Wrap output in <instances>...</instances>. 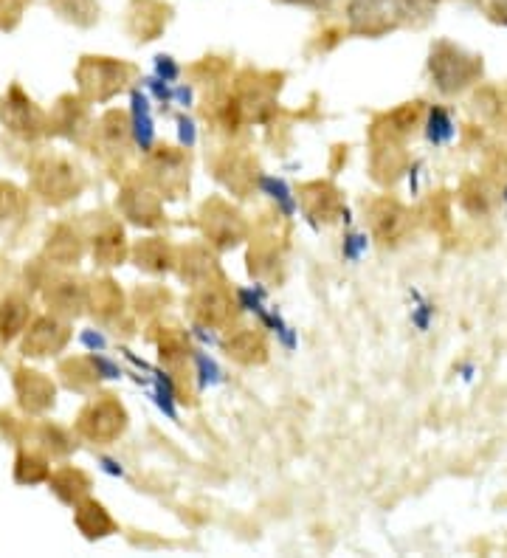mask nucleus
Here are the masks:
<instances>
[{
  "instance_id": "obj_37",
  "label": "nucleus",
  "mask_w": 507,
  "mask_h": 558,
  "mask_svg": "<svg viewBox=\"0 0 507 558\" xmlns=\"http://www.w3.org/2000/svg\"><path fill=\"white\" fill-rule=\"evenodd\" d=\"M491 12L496 20H502L507 26V0H491Z\"/></svg>"
},
{
  "instance_id": "obj_36",
  "label": "nucleus",
  "mask_w": 507,
  "mask_h": 558,
  "mask_svg": "<svg viewBox=\"0 0 507 558\" xmlns=\"http://www.w3.org/2000/svg\"><path fill=\"white\" fill-rule=\"evenodd\" d=\"M158 74H161V77L172 79L175 74H178V68H175V65L169 62V57H158Z\"/></svg>"
},
{
  "instance_id": "obj_20",
  "label": "nucleus",
  "mask_w": 507,
  "mask_h": 558,
  "mask_svg": "<svg viewBox=\"0 0 507 558\" xmlns=\"http://www.w3.org/2000/svg\"><path fill=\"white\" fill-rule=\"evenodd\" d=\"M130 254L127 237H124L122 226L110 223L102 232L93 237V260L99 265H122Z\"/></svg>"
},
{
  "instance_id": "obj_16",
  "label": "nucleus",
  "mask_w": 507,
  "mask_h": 558,
  "mask_svg": "<svg viewBox=\"0 0 507 558\" xmlns=\"http://www.w3.org/2000/svg\"><path fill=\"white\" fill-rule=\"evenodd\" d=\"M178 274L184 282L189 285H206V282H217L220 279V271H217V263L215 257L206 251V248H186L184 254H181V260H178Z\"/></svg>"
},
{
  "instance_id": "obj_26",
  "label": "nucleus",
  "mask_w": 507,
  "mask_h": 558,
  "mask_svg": "<svg viewBox=\"0 0 507 558\" xmlns=\"http://www.w3.org/2000/svg\"><path fill=\"white\" fill-rule=\"evenodd\" d=\"M29 325V302H23L20 296H9L0 305V339L12 341L17 333H23Z\"/></svg>"
},
{
  "instance_id": "obj_10",
  "label": "nucleus",
  "mask_w": 507,
  "mask_h": 558,
  "mask_svg": "<svg viewBox=\"0 0 507 558\" xmlns=\"http://www.w3.org/2000/svg\"><path fill=\"white\" fill-rule=\"evenodd\" d=\"M119 209L127 220H133L136 226H144V229H153L164 220V206H161V198L158 192L150 189V186L141 184H127L119 195Z\"/></svg>"
},
{
  "instance_id": "obj_2",
  "label": "nucleus",
  "mask_w": 507,
  "mask_h": 558,
  "mask_svg": "<svg viewBox=\"0 0 507 558\" xmlns=\"http://www.w3.org/2000/svg\"><path fill=\"white\" fill-rule=\"evenodd\" d=\"M133 68L113 57H82L77 65L79 93L88 102H110L119 91H124Z\"/></svg>"
},
{
  "instance_id": "obj_30",
  "label": "nucleus",
  "mask_w": 507,
  "mask_h": 558,
  "mask_svg": "<svg viewBox=\"0 0 507 558\" xmlns=\"http://www.w3.org/2000/svg\"><path fill=\"white\" fill-rule=\"evenodd\" d=\"M155 341H158V356H161V361H167L169 367H172V364H186V358H189V344H186V339L175 327H164L161 336Z\"/></svg>"
},
{
  "instance_id": "obj_27",
  "label": "nucleus",
  "mask_w": 507,
  "mask_h": 558,
  "mask_svg": "<svg viewBox=\"0 0 507 558\" xmlns=\"http://www.w3.org/2000/svg\"><path fill=\"white\" fill-rule=\"evenodd\" d=\"M51 6L57 9V15L74 26L88 29L99 20V3L96 0H51Z\"/></svg>"
},
{
  "instance_id": "obj_13",
  "label": "nucleus",
  "mask_w": 507,
  "mask_h": 558,
  "mask_svg": "<svg viewBox=\"0 0 507 558\" xmlns=\"http://www.w3.org/2000/svg\"><path fill=\"white\" fill-rule=\"evenodd\" d=\"M369 226H372V234L378 240L395 243L409 229V212L398 201L381 198V201H375L369 206Z\"/></svg>"
},
{
  "instance_id": "obj_1",
  "label": "nucleus",
  "mask_w": 507,
  "mask_h": 558,
  "mask_svg": "<svg viewBox=\"0 0 507 558\" xmlns=\"http://www.w3.org/2000/svg\"><path fill=\"white\" fill-rule=\"evenodd\" d=\"M429 71L437 91L454 96V93L465 91L468 85H474L482 77V57L465 51L462 46H454L448 40H440L431 48Z\"/></svg>"
},
{
  "instance_id": "obj_12",
  "label": "nucleus",
  "mask_w": 507,
  "mask_h": 558,
  "mask_svg": "<svg viewBox=\"0 0 507 558\" xmlns=\"http://www.w3.org/2000/svg\"><path fill=\"white\" fill-rule=\"evenodd\" d=\"M15 392L20 406L31 412V415H43L54 406V395L57 389L51 384V378H46L43 372L37 370H17L15 372Z\"/></svg>"
},
{
  "instance_id": "obj_21",
  "label": "nucleus",
  "mask_w": 507,
  "mask_h": 558,
  "mask_svg": "<svg viewBox=\"0 0 507 558\" xmlns=\"http://www.w3.org/2000/svg\"><path fill=\"white\" fill-rule=\"evenodd\" d=\"M133 260L139 268L150 271V274H164L172 265L178 263L175 260V251L169 248V243H164L161 237H147L141 240L139 246L133 248Z\"/></svg>"
},
{
  "instance_id": "obj_4",
  "label": "nucleus",
  "mask_w": 507,
  "mask_h": 558,
  "mask_svg": "<svg viewBox=\"0 0 507 558\" xmlns=\"http://www.w3.org/2000/svg\"><path fill=\"white\" fill-rule=\"evenodd\" d=\"M31 172H34L31 175L34 192L48 203H65L77 198L82 192V184H85L77 167L65 158H43L34 164Z\"/></svg>"
},
{
  "instance_id": "obj_6",
  "label": "nucleus",
  "mask_w": 507,
  "mask_h": 558,
  "mask_svg": "<svg viewBox=\"0 0 507 558\" xmlns=\"http://www.w3.org/2000/svg\"><path fill=\"white\" fill-rule=\"evenodd\" d=\"M200 229L215 248H231L240 240H246L248 223L231 203L215 198V201L203 203L200 209Z\"/></svg>"
},
{
  "instance_id": "obj_29",
  "label": "nucleus",
  "mask_w": 507,
  "mask_h": 558,
  "mask_svg": "<svg viewBox=\"0 0 507 558\" xmlns=\"http://www.w3.org/2000/svg\"><path fill=\"white\" fill-rule=\"evenodd\" d=\"M60 375L62 381L71 389H77V392H85V389H91L93 384L99 381V372H96L93 358L91 361H82V358H77V361H65L60 367Z\"/></svg>"
},
{
  "instance_id": "obj_19",
  "label": "nucleus",
  "mask_w": 507,
  "mask_h": 558,
  "mask_svg": "<svg viewBox=\"0 0 507 558\" xmlns=\"http://www.w3.org/2000/svg\"><path fill=\"white\" fill-rule=\"evenodd\" d=\"M88 308L93 310V316H99L102 322H113L119 319L124 310V296L122 288L113 279H99L88 288Z\"/></svg>"
},
{
  "instance_id": "obj_34",
  "label": "nucleus",
  "mask_w": 507,
  "mask_h": 558,
  "mask_svg": "<svg viewBox=\"0 0 507 558\" xmlns=\"http://www.w3.org/2000/svg\"><path fill=\"white\" fill-rule=\"evenodd\" d=\"M451 133H454V127H451V119H448L446 110L434 108L429 116V139L434 144H440V141H448L451 139Z\"/></svg>"
},
{
  "instance_id": "obj_17",
  "label": "nucleus",
  "mask_w": 507,
  "mask_h": 558,
  "mask_svg": "<svg viewBox=\"0 0 507 558\" xmlns=\"http://www.w3.org/2000/svg\"><path fill=\"white\" fill-rule=\"evenodd\" d=\"M74 522H77L79 533H85L88 539H105L116 530L113 516L96 499H79L74 505Z\"/></svg>"
},
{
  "instance_id": "obj_14",
  "label": "nucleus",
  "mask_w": 507,
  "mask_h": 558,
  "mask_svg": "<svg viewBox=\"0 0 507 558\" xmlns=\"http://www.w3.org/2000/svg\"><path fill=\"white\" fill-rule=\"evenodd\" d=\"M226 353L243 367H260L268 361V341L257 330H237L226 339Z\"/></svg>"
},
{
  "instance_id": "obj_38",
  "label": "nucleus",
  "mask_w": 507,
  "mask_h": 558,
  "mask_svg": "<svg viewBox=\"0 0 507 558\" xmlns=\"http://www.w3.org/2000/svg\"><path fill=\"white\" fill-rule=\"evenodd\" d=\"M93 364H96V372H105V378H116L119 372H116V367L113 364H108L105 358H93Z\"/></svg>"
},
{
  "instance_id": "obj_8",
  "label": "nucleus",
  "mask_w": 507,
  "mask_h": 558,
  "mask_svg": "<svg viewBox=\"0 0 507 558\" xmlns=\"http://www.w3.org/2000/svg\"><path fill=\"white\" fill-rule=\"evenodd\" d=\"M71 339V330L57 316H40L34 319L31 327L26 330L23 339V356L29 358H48L57 356L65 350V344Z\"/></svg>"
},
{
  "instance_id": "obj_9",
  "label": "nucleus",
  "mask_w": 507,
  "mask_h": 558,
  "mask_svg": "<svg viewBox=\"0 0 507 558\" xmlns=\"http://www.w3.org/2000/svg\"><path fill=\"white\" fill-rule=\"evenodd\" d=\"M189 308H192L200 325L223 327L231 322L237 305H234V299L226 288H220L217 282H206V285L195 288V294L189 299Z\"/></svg>"
},
{
  "instance_id": "obj_15",
  "label": "nucleus",
  "mask_w": 507,
  "mask_h": 558,
  "mask_svg": "<svg viewBox=\"0 0 507 558\" xmlns=\"http://www.w3.org/2000/svg\"><path fill=\"white\" fill-rule=\"evenodd\" d=\"M169 9L158 0H133L130 9V29L139 40H153L167 26Z\"/></svg>"
},
{
  "instance_id": "obj_7",
  "label": "nucleus",
  "mask_w": 507,
  "mask_h": 558,
  "mask_svg": "<svg viewBox=\"0 0 507 558\" xmlns=\"http://www.w3.org/2000/svg\"><path fill=\"white\" fill-rule=\"evenodd\" d=\"M0 122L20 139H37L46 130V113L20 91V85H12L0 102Z\"/></svg>"
},
{
  "instance_id": "obj_25",
  "label": "nucleus",
  "mask_w": 507,
  "mask_h": 558,
  "mask_svg": "<svg viewBox=\"0 0 507 558\" xmlns=\"http://www.w3.org/2000/svg\"><path fill=\"white\" fill-rule=\"evenodd\" d=\"M217 178L229 186L231 192L243 195V192H248V189L254 186L257 172H254V167H251V161H248V158H240V155H226V158L217 164Z\"/></svg>"
},
{
  "instance_id": "obj_35",
  "label": "nucleus",
  "mask_w": 507,
  "mask_h": 558,
  "mask_svg": "<svg viewBox=\"0 0 507 558\" xmlns=\"http://www.w3.org/2000/svg\"><path fill=\"white\" fill-rule=\"evenodd\" d=\"M282 3H291V6H302V9H316V12H324L330 9L333 0H282Z\"/></svg>"
},
{
  "instance_id": "obj_5",
  "label": "nucleus",
  "mask_w": 507,
  "mask_h": 558,
  "mask_svg": "<svg viewBox=\"0 0 507 558\" xmlns=\"http://www.w3.org/2000/svg\"><path fill=\"white\" fill-rule=\"evenodd\" d=\"M403 23L400 0H350L347 26L358 37H384Z\"/></svg>"
},
{
  "instance_id": "obj_28",
  "label": "nucleus",
  "mask_w": 507,
  "mask_h": 558,
  "mask_svg": "<svg viewBox=\"0 0 507 558\" xmlns=\"http://www.w3.org/2000/svg\"><path fill=\"white\" fill-rule=\"evenodd\" d=\"M99 139L108 150H124L130 141V119L119 110L105 113V119L99 122Z\"/></svg>"
},
{
  "instance_id": "obj_11",
  "label": "nucleus",
  "mask_w": 507,
  "mask_h": 558,
  "mask_svg": "<svg viewBox=\"0 0 507 558\" xmlns=\"http://www.w3.org/2000/svg\"><path fill=\"white\" fill-rule=\"evenodd\" d=\"M147 172H150V181L164 192H178L184 189L189 181V164H186V155L178 153L175 147H161L150 155L147 161Z\"/></svg>"
},
{
  "instance_id": "obj_18",
  "label": "nucleus",
  "mask_w": 507,
  "mask_h": 558,
  "mask_svg": "<svg viewBox=\"0 0 507 558\" xmlns=\"http://www.w3.org/2000/svg\"><path fill=\"white\" fill-rule=\"evenodd\" d=\"M46 302L62 316H79L88 308V288H82L77 279H57L46 291Z\"/></svg>"
},
{
  "instance_id": "obj_32",
  "label": "nucleus",
  "mask_w": 507,
  "mask_h": 558,
  "mask_svg": "<svg viewBox=\"0 0 507 558\" xmlns=\"http://www.w3.org/2000/svg\"><path fill=\"white\" fill-rule=\"evenodd\" d=\"M15 480L26 482V485H37V482L48 480V463L37 454H20L15 463Z\"/></svg>"
},
{
  "instance_id": "obj_24",
  "label": "nucleus",
  "mask_w": 507,
  "mask_h": 558,
  "mask_svg": "<svg viewBox=\"0 0 507 558\" xmlns=\"http://www.w3.org/2000/svg\"><path fill=\"white\" fill-rule=\"evenodd\" d=\"M48 485L68 505H77L91 491V480L79 468H60L57 474H48Z\"/></svg>"
},
{
  "instance_id": "obj_31",
  "label": "nucleus",
  "mask_w": 507,
  "mask_h": 558,
  "mask_svg": "<svg viewBox=\"0 0 507 558\" xmlns=\"http://www.w3.org/2000/svg\"><path fill=\"white\" fill-rule=\"evenodd\" d=\"M23 209H26L23 192H20L15 184L0 181V229L9 226V223H15V220H20Z\"/></svg>"
},
{
  "instance_id": "obj_22",
  "label": "nucleus",
  "mask_w": 507,
  "mask_h": 558,
  "mask_svg": "<svg viewBox=\"0 0 507 558\" xmlns=\"http://www.w3.org/2000/svg\"><path fill=\"white\" fill-rule=\"evenodd\" d=\"M302 201H305V212H308L313 220H324V223H330V220H336V217L341 215V198H338V192L333 189V186L327 184L305 186Z\"/></svg>"
},
{
  "instance_id": "obj_23",
  "label": "nucleus",
  "mask_w": 507,
  "mask_h": 558,
  "mask_svg": "<svg viewBox=\"0 0 507 558\" xmlns=\"http://www.w3.org/2000/svg\"><path fill=\"white\" fill-rule=\"evenodd\" d=\"M82 237H79L71 226H57L54 232L48 234V243H46V254L54 260V263L60 265H74L79 263V257H82Z\"/></svg>"
},
{
  "instance_id": "obj_33",
  "label": "nucleus",
  "mask_w": 507,
  "mask_h": 558,
  "mask_svg": "<svg viewBox=\"0 0 507 558\" xmlns=\"http://www.w3.org/2000/svg\"><path fill=\"white\" fill-rule=\"evenodd\" d=\"M437 0H400L403 9V20H415V23H426L434 15Z\"/></svg>"
},
{
  "instance_id": "obj_3",
  "label": "nucleus",
  "mask_w": 507,
  "mask_h": 558,
  "mask_svg": "<svg viewBox=\"0 0 507 558\" xmlns=\"http://www.w3.org/2000/svg\"><path fill=\"white\" fill-rule=\"evenodd\" d=\"M124 429H127V412L113 395H102V398L91 401L77 418V432L99 446L119 440Z\"/></svg>"
}]
</instances>
